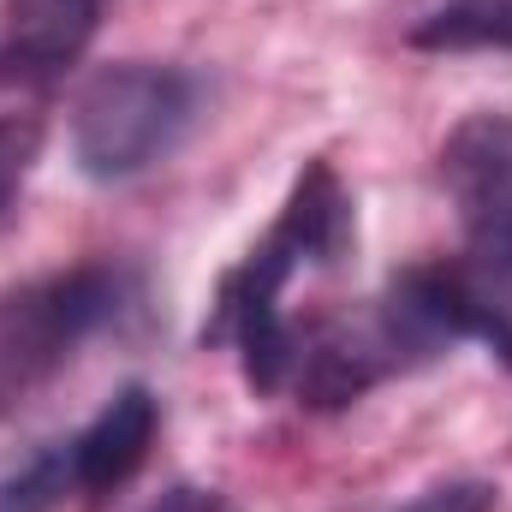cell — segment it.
Here are the masks:
<instances>
[{"instance_id":"8fae6325","label":"cell","mask_w":512,"mask_h":512,"mask_svg":"<svg viewBox=\"0 0 512 512\" xmlns=\"http://www.w3.org/2000/svg\"><path fill=\"white\" fill-rule=\"evenodd\" d=\"M36 155H42V120L36 114H0V215L24 191Z\"/></svg>"},{"instance_id":"7c38bea8","label":"cell","mask_w":512,"mask_h":512,"mask_svg":"<svg viewBox=\"0 0 512 512\" xmlns=\"http://www.w3.org/2000/svg\"><path fill=\"white\" fill-rule=\"evenodd\" d=\"M495 501H501L495 483H483V477H453V483L423 489L411 507H399V512H495Z\"/></svg>"},{"instance_id":"5b68a950","label":"cell","mask_w":512,"mask_h":512,"mask_svg":"<svg viewBox=\"0 0 512 512\" xmlns=\"http://www.w3.org/2000/svg\"><path fill=\"white\" fill-rule=\"evenodd\" d=\"M108 0H6L0 24V84H48L84 60L102 30Z\"/></svg>"},{"instance_id":"8992f818","label":"cell","mask_w":512,"mask_h":512,"mask_svg":"<svg viewBox=\"0 0 512 512\" xmlns=\"http://www.w3.org/2000/svg\"><path fill=\"white\" fill-rule=\"evenodd\" d=\"M161 429V399L143 382H126L78 435H72V483L84 501H102L114 489H126L143 471L149 447Z\"/></svg>"},{"instance_id":"6da1fadb","label":"cell","mask_w":512,"mask_h":512,"mask_svg":"<svg viewBox=\"0 0 512 512\" xmlns=\"http://www.w3.org/2000/svg\"><path fill=\"white\" fill-rule=\"evenodd\" d=\"M197 108L203 84L173 60L102 66L72 102V161L96 185H126L185 143Z\"/></svg>"},{"instance_id":"3957f363","label":"cell","mask_w":512,"mask_h":512,"mask_svg":"<svg viewBox=\"0 0 512 512\" xmlns=\"http://www.w3.org/2000/svg\"><path fill=\"white\" fill-rule=\"evenodd\" d=\"M441 191L465 245H512V108H477L441 143Z\"/></svg>"},{"instance_id":"9c48e42d","label":"cell","mask_w":512,"mask_h":512,"mask_svg":"<svg viewBox=\"0 0 512 512\" xmlns=\"http://www.w3.org/2000/svg\"><path fill=\"white\" fill-rule=\"evenodd\" d=\"M405 42L423 54H512V0H441Z\"/></svg>"},{"instance_id":"4fadbf2b","label":"cell","mask_w":512,"mask_h":512,"mask_svg":"<svg viewBox=\"0 0 512 512\" xmlns=\"http://www.w3.org/2000/svg\"><path fill=\"white\" fill-rule=\"evenodd\" d=\"M149 512H233L221 495H209V489H173V495H161V507Z\"/></svg>"},{"instance_id":"52a82bcc","label":"cell","mask_w":512,"mask_h":512,"mask_svg":"<svg viewBox=\"0 0 512 512\" xmlns=\"http://www.w3.org/2000/svg\"><path fill=\"white\" fill-rule=\"evenodd\" d=\"M274 227L304 251L310 268H340L352 245H358V209H352V191L340 185V173L328 161H304V173L292 179Z\"/></svg>"},{"instance_id":"7a4b0ae2","label":"cell","mask_w":512,"mask_h":512,"mask_svg":"<svg viewBox=\"0 0 512 512\" xmlns=\"http://www.w3.org/2000/svg\"><path fill=\"white\" fill-rule=\"evenodd\" d=\"M131 298L137 280L120 262H78L0 292V411L60 376L90 334L126 316Z\"/></svg>"},{"instance_id":"ba28073f","label":"cell","mask_w":512,"mask_h":512,"mask_svg":"<svg viewBox=\"0 0 512 512\" xmlns=\"http://www.w3.org/2000/svg\"><path fill=\"white\" fill-rule=\"evenodd\" d=\"M453 280L471 340H483L495 364L512 370V245H465L453 256Z\"/></svg>"},{"instance_id":"277c9868","label":"cell","mask_w":512,"mask_h":512,"mask_svg":"<svg viewBox=\"0 0 512 512\" xmlns=\"http://www.w3.org/2000/svg\"><path fill=\"white\" fill-rule=\"evenodd\" d=\"M376 334H382L393 370H417L435 364L441 352H453L459 340H471L465 328V304H459V280H453V256L447 262H411L387 280V292L370 304Z\"/></svg>"},{"instance_id":"30bf717a","label":"cell","mask_w":512,"mask_h":512,"mask_svg":"<svg viewBox=\"0 0 512 512\" xmlns=\"http://www.w3.org/2000/svg\"><path fill=\"white\" fill-rule=\"evenodd\" d=\"M72 483V441H42L0 459V512H60Z\"/></svg>"}]
</instances>
